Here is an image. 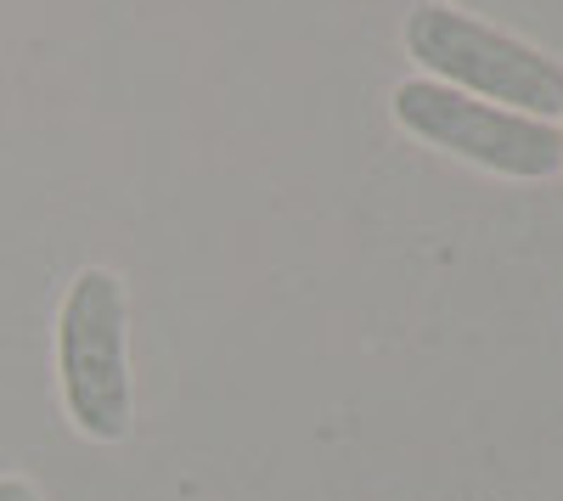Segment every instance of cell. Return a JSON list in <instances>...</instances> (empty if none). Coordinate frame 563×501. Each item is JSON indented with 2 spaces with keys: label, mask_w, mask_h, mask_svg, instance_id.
I'll list each match as a JSON object with an SVG mask.
<instances>
[{
  "label": "cell",
  "mask_w": 563,
  "mask_h": 501,
  "mask_svg": "<svg viewBox=\"0 0 563 501\" xmlns=\"http://www.w3.org/2000/svg\"><path fill=\"white\" fill-rule=\"evenodd\" d=\"M406 52L462 97H479L490 108H512L547 124L563 113V68L552 57L467 18L462 7H445V0H422L406 18Z\"/></svg>",
  "instance_id": "1"
},
{
  "label": "cell",
  "mask_w": 563,
  "mask_h": 501,
  "mask_svg": "<svg viewBox=\"0 0 563 501\" xmlns=\"http://www.w3.org/2000/svg\"><path fill=\"white\" fill-rule=\"evenodd\" d=\"M130 315L124 282L113 270L90 265L68 282L57 315V372L68 417L85 439H124L130 428Z\"/></svg>",
  "instance_id": "2"
},
{
  "label": "cell",
  "mask_w": 563,
  "mask_h": 501,
  "mask_svg": "<svg viewBox=\"0 0 563 501\" xmlns=\"http://www.w3.org/2000/svg\"><path fill=\"white\" fill-rule=\"evenodd\" d=\"M395 119L417 142H429L451 158H467L490 175L547 180L563 169V130H552L547 119H530V113L462 97V90H451L440 79H406L395 90Z\"/></svg>",
  "instance_id": "3"
},
{
  "label": "cell",
  "mask_w": 563,
  "mask_h": 501,
  "mask_svg": "<svg viewBox=\"0 0 563 501\" xmlns=\"http://www.w3.org/2000/svg\"><path fill=\"white\" fill-rule=\"evenodd\" d=\"M0 501H40V490L29 479H0Z\"/></svg>",
  "instance_id": "4"
}]
</instances>
